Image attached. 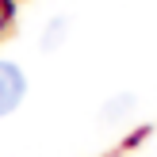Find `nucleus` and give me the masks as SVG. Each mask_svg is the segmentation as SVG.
I'll list each match as a JSON object with an SVG mask.
<instances>
[{"instance_id":"nucleus-1","label":"nucleus","mask_w":157,"mask_h":157,"mask_svg":"<svg viewBox=\"0 0 157 157\" xmlns=\"http://www.w3.org/2000/svg\"><path fill=\"white\" fill-rule=\"evenodd\" d=\"M23 92H27V81H23L19 65H12V61H0V115L15 111L23 100Z\"/></svg>"},{"instance_id":"nucleus-2","label":"nucleus","mask_w":157,"mask_h":157,"mask_svg":"<svg viewBox=\"0 0 157 157\" xmlns=\"http://www.w3.org/2000/svg\"><path fill=\"white\" fill-rule=\"evenodd\" d=\"M61 38H65V19H54L50 27H46V35H42V46L54 50V46H61Z\"/></svg>"},{"instance_id":"nucleus-4","label":"nucleus","mask_w":157,"mask_h":157,"mask_svg":"<svg viewBox=\"0 0 157 157\" xmlns=\"http://www.w3.org/2000/svg\"><path fill=\"white\" fill-rule=\"evenodd\" d=\"M12 23V0H0V31Z\"/></svg>"},{"instance_id":"nucleus-3","label":"nucleus","mask_w":157,"mask_h":157,"mask_svg":"<svg viewBox=\"0 0 157 157\" xmlns=\"http://www.w3.org/2000/svg\"><path fill=\"white\" fill-rule=\"evenodd\" d=\"M130 107V96H123V100H115V104H107L104 107V119H115V115H123Z\"/></svg>"}]
</instances>
